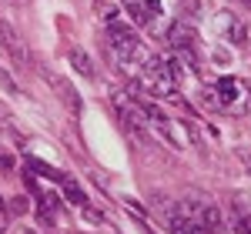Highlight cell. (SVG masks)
<instances>
[{
	"instance_id": "3957f363",
	"label": "cell",
	"mask_w": 251,
	"mask_h": 234,
	"mask_svg": "<svg viewBox=\"0 0 251 234\" xmlns=\"http://www.w3.org/2000/svg\"><path fill=\"white\" fill-rule=\"evenodd\" d=\"M214 97L225 111H245V104L251 100V91L238 77H221L214 84Z\"/></svg>"
},
{
	"instance_id": "ba28073f",
	"label": "cell",
	"mask_w": 251,
	"mask_h": 234,
	"mask_svg": "<svg viewBox=\"0 0 251 234\" xmlns=\"http://www.w3.org/2000/svg\"><path fill=\"white\" fill-rule=\"evenodd\" d=\"M50 87L60 94V100L67 104V111H80V94L74 91V87H67V80H60V77H50Z\"/></svg>"
},
{
	"instance_id": "7a4b0ae2",
	"label": "cell",
	"mask_w": 251,
	"mask_h": 234,
	"mask_svg": "<svg viewBox=\"0 0 251 234\" xmlns=\"http://www.w3.org/2000/svg\"><path fill=\"white\" fill-rule=\"evenodd\" d=\"M114 114H117V120L137 137V140H148V114L141 111L137 94H134V97H124V91H117V94H114Z\"/></svg>"
},
{
	"instance_id": "6da1fadb",
	"label": "cell",
	"mask_w": 251,
	"mask_h": 234,
	"mask_svg": "<svg viewBox=\"0 0 251 234\" xmlns=\"http://www.w3.org/2000/svg\"><path fill=\"white\" fill-rule=\"evenodd\" d=\"M181 211L188 217H194L201 228L208 234H228V221H225V214H221V208L214 204L211 197L204 194H188L184 201H181Z\"/></svg>"
},
{
	"instance_id": "5b68a950",
	"label": "cell",
	"mask_w": 251,
	"mask_h": 234,
	"mask_svg": "<svg viewBox=\"0 0 251 234\" xmlns=\"http://www.w3.org/2000/svg\"><path fill=\"white\" fill-rule=\"evenodd\" d=\"M124 7L131 10V20L137 27H148V23H154L161 17V3L157 0H124Z\"/></svg>"
},
{
	"instance_id": "8992f818",
	"label": "cell",
	"mask_w": 251,
	"mask_h": 234,
	"mask_svg": "<svg viewBox=\"0 0 251 234\" xmlns=\"http://www.w3.org/2000/svg\"><path fill=\"white\" fill-rule=\"evenodd\" d=\"M0 44H3V50L17 60V64L27 60V50H24V44H20V37L14 34V27H10V23H0Z\"/></svg>"
},
{
	"instance_id": "30bf717a",
	"label": "cell",
	"mask_w": 251,
	"mask_h": 234,
	"mask_svg": "<svg viewBox=\"0 0 251 234\" xmlns=\"http://www.w3.org/2000/svg\"><path fill=\"white\" fill-rule=\"evenodd\" d=\"M64 194H67V201H71V204H77V208H87V197H84V191H80L77 184H67V187H64Z\"/></svg>"
},
{
	"instance_id": "8fae6325",
	"label": "cell",
	"mask_w": 251,
	"mask_h": 234,
	"mask_svg": "<svg viewBox=\"0 0 251 234\" xmlns=\"http://www.w3.org/2000/svg\"><path fill=\"white\" fill-rule=\"evenodd\" d=\"M245 37H248V34H245V23H241V20H231V23H228V40L245 44Z\"/></svg>"
},
{
	"instance_id": "4fadbf2b",
	"label": "cell",
	"mask_w": 251,
	"mask_h": 234,
	"mask_svg": "<svg viewBox=\"0 0 251 234\" xmlns=\"http://www.w3.org/2000/svg\"><path fill=\"white\" fill-rule=\"evenodd\" d=\"M10 211L14 214H27V197H14L10 201Z\"/></svg>"
},
{
	"instance_id": "9a60e30c",
	"label": "cell",
	"mask_w": 251,
	"mask_h": 234,
	"mask_svg": "<svg viewBox=\"0 0 251 234\" xmlns=\"http://www.w3.org/2000/svg\"><path fill=\"white\" fill-rule=\"evenodd\" d=\"M20 234H34V231H30V228H20Z\"/></svg>"
},
{
	"instance_id": "277c9868",
	"label": "cell",
	"mask_w": 251,
	"mask_h": 234,
	"mask_svg": "<svg viewBox=\"0 0 251 234\" xmlns=\"http://www.w3.org/2000/svg\"><path fill=\"white\" fill-rule=\"evenodd\" d=\"M168 40H171V47H174V57H181L184 64L198 67V37H194V30L188 23H174L171 30H168Z\"/></svg>"
},
{
	"instance_id": "5bb4252c",
	"label": "cell",
	"mask_w": 251,
	"mask_h": 234,
	"mask_svg": "<svg viewBox=\"0 0 251 234\" xmlns=\"http://www.w3.org/2000/svg\"><path fill=\"white\" fill-rule=\"evenodd\" d=\"M7 217L10 214H7V208H3V201H0V234L7 231Z\"/></svg>"
},
{
	"instance_id": "2e32d148",
	"label": "cell",
	"mask_w": 251,
	"mask_h": 234,
	"mask_svg": "<svg viewBox=\"0 0 251 234\" xmlns=\"http://www.w3.org/2000/svg\"><path fill=\"white\" fill-rule=\"evenodd\" d=\"M245 3H251V0H245Z\"/></svg>"
},
{
	"instance_id": "9c48e42d",
	"label": "cell",
	"mask_w": 251,
	"mask_h": 234,
	"mask_svg": "<svg viewBox=\"0 0 251 234\" xmlns=\"http://www.w3.org/2000/svg\"><path fill=\"white\" fill-rule=\"evenodd\" d=\"M231 234H251V211H234L231 214Z\"/></svg>"
},
{
	"instance_id": "7c38bea8",
	"label": "cell",
	"mask_w": 251,
	"mask_h": 234,
	"mask_svg": "<svg viewBox=\"0 0 251 234\" xmlns=\"http://www.w3.org/2000/svg\"><path fill=\"white\" fill-rule=\"evenodd\" d=\"M30 167H34V171H40V174H47V177H54V181H64V174H60V171L47 167V164H40V161H30Z\"/></svg>"
},
{
	"instance_id": "52a82bcc",
	"label": "cell",
	"mask_w": 251,
	"mask_h": 234,
	"mask_svg": "<svg viewBox=\"0 0 251 234\" xmlns=\"http://www.w3.org/2000/svg\"><path fill=\"white\" fill-rule=\"evenodd\" d=\"M71 67L77 70L80 77H94V74H97L91 54H87V50H80V47H74V50H71Z\"/></svg>"
}]
</instances>
